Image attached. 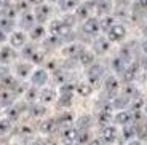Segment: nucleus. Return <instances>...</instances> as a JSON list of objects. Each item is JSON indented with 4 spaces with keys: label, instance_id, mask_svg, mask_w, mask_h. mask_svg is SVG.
Masks as SVG:
<instances>
[{
    "label": "nucleus",
    "instance_id": "1",
    "mask_svg": "<svg viewBox=\"0 0 147 145\" xmlns=\"http://www.w3.org/2000/svg\"><path fill=\"white\" fill-rule=\"evenodd\" d=\"M50 32H51V35H58L64 38V37L70 35V26L64 19H55L50 22Z\"/></svg>",
    "mask_w": 147,
    "mask_h": 145
},
{
    "label": "nucleus",
    "instance_id": "2",
    "mask_svg": "<svg viewBox=\"0 0 147 145\" xmlns=\"http://www.w3.org/2000/svg\"><path fill=\"white\" fill-rule=\"evenodd\" d=\"M126 37V27L123 24H114L107 30V38L110 40V43H118V42L125 40Z\"/></svg>",
    "mask_w": 147,
    "mask_h": 145
},
{
    "label": "nucleus",
    "instance_id": "3",
    "mask_svg": "<svg viewBox=\"0 0 147 145\" xmlns=\"http://www.w3.org/2000/svg\"><path fill=\"white\" fill-rule=\"evenodd\" d=\"M118 89H120V83H118L117 77L115 75L106 77V80H104V91H106V94L110 97V101H112L114 97H117Z\"/></svg>",
    "mask_w": 147,
    "mask_h": 145
},
{
    "label": "nucleus",
    "instance_id": "4",
    "mask_svg": "<svg viewBox=\"0 0 147 145\" xmlns=\"http://www.w3.org/2000/svg\"><path fill=\"white\" fill-rule=\"evenodd\" d=\"M102 77H104V67L101 64H93L91 67H88V75H86V78H88V83L93 88L102 80Z\"/></svg>",
    "mask_w": 147,
    "mask_h": 145
},
{
    "label": "nucleus",
    "instance_id": "5",
    "mask_svg": "<svg viewBox=\"0 0 147 145\" xmlns=\"http://www.w3.org/2000/svg\"><path fill=\"white\" fill-rule=\"evenodd\" d=\"M34 64L32 62H19L15 67V73L18 80H26V78H30L34 73Z\"/></svg>",
    "mask_w": 147,
    "mask_h": 145
},
{
    "label": "nucleus",
    "instance_id": "6",
    "mask_svg": "<svg viewBox=\"0 0 147 145\" xmlns=\"http://www.w3.org/2000/svg\"><path fill=\"white\" fill-rule=\"evenodd\" d=\"M10 46H13L15 50H22L27 45V35L22 30H15L13 34H10Z\"/></svg>",
    "mask_w": 147,
    "mask_h": 145
},
{
    "label": "nucleus",
    "instance_id": "7",
    "mask_svg": "<svg viewBox=\"0 0 147 145\" xmlns=\"http://www.w3.org/2000/svg\"><path fill=\"white\" fill-rule=\"evenodd\" d=\"M48 81V70L47 69H35L30 77V83L35 88H43Z\"/></svg>",
    "mask_w": 147,
    "mask_h": 145
},
{
    "label": "nucleus",
    "instance_id": "8",
    "mask_svg": "<svg viewBox=\"0 0 147 145\" xmlns=\"http://www.w3.org/2000/svg\"><path fill=\"white\" fill-rule=\"evenodd\" d=\"M82 29L86 35H98V32L101 30V21L98 18H88L86 21H83Z\"/></svg>",
    "mask_w": 147,
    "mask_h": 145
},
{
    "label": "nucleus",
    "instance_id": "9",
    "mask_svg": "<svg viewBox=\"0 0 147 145\" xmlns=\"http://www.w3.org/2000/svg\"><path fill=\"white\" fill-rule=\"evenodd\" d=\"M101 139H102L106 144H114V142L118 139V129H117V126L109 124V126L102 128V131H101Z\"/></svg>",
    "mask_w": 147,
    "mask_h": 145
},
{
    "label": "nucleus",
    "instance_id": "10",
    "mask_svg": "<svg viewBox=\"0 0 147 145\" xmlns=\"http://www.w3.org/2000/svg\"><path fill=\"white\" fill-rule=\"evenodd\" d=\"M109 50H110V40L107 37H98L93 43L94 54H106V53H109Z\"/></svg>",
    "mask_w": 147,
    "mask_h": 145
},
{
    "label": "nucleus",
    "instance_id": "11",
    "mask_svg": "<svg viewBox=\"0 0 147 145\" xmlns=\"http://www.w3.org/2000/svg\"><path fill=\"white\" fill-rule=\"evenodd\" d=\"M94 8V3L91 0L86 2V3H80V7L75 10V18L80 19V21H86L88 18H91V10Z\"/></svg>",
    "mask_w": 147,
    "mask_h": 145
},
{
    "label": "nucleus",
    "instance_id": "12",
    "mask_svg": "<svg viewBox=\"0 0 147 145\" xmlns=\"http://www.w3.org/2000/svg\"><path fill=\"white\" fill-rule=\"evenodd\" d=\"M38 99H40V102L45 105L51 104V102H55L56 99H58V91H56L55 88H42Z\"/></svg>",
    "mask_w": 147,
    "mask_h": 145
},
{
    "label": "nucleus",
    "instance_id": "13",
    "mask_svg": "<svg viewBox=\"0 0 147 145\" xmlns=\"http://www.w3.org/2000/svg\"><path fill=\"white\" fill-rule=\"evenodd\" d=\"M114 123L120 124V126H126V124L133 123V112L131 110H120L114 115Z\"/></svg>",
    "mask_w": 147,
    "mask_h": 145
},
{
    "label": "nucleus",
    "instance_id": "14",
    "mask_svg": "<svg viewBox=\"0 0 147 145\" xmlns=\"http://www.w3.org/2000/svg\"><path fill=\"white\" fill-rule=\"evenodd\" d=\"M16 51L13 46H3L0 50V64H10L11 61H15L16 59Z\"/></svg>",
    "mask_w": 147,
    "mask_h": 145
},
{
    "label": "nucleus",
    "instance_id": "15",
    "mask_svg": "<svg viewBox=\"0 0 147 145\" xmlns=\"http://www.w3.org/2000/svg\"><path fill=\"white\" fill-rule=\"evenodd\" d=\"M50 13H51V8L48 7V5H45V3L35 7V10H34V15H35V19H37L38 24H43V22L48 19Z\"/></svg>",
    "mask_w": 147,
    "mask_h": 145
},
{
    "label": "nucleus",
    "instance_id": "16",
    "mask_svg": "<svg viewBox=\"0 0 147 145\" xmlns=\"http://www.w3.org/2000/svg\"><path fill=\"white\" fill-rule=\"evenodd\" d=\"M35 15H34V11H26V13H21V18H19V24L21 27L24 29H32L34 26H35Z\"/></svg>",
    "mask_w": 147,
    "mask_h": 145
},
{
    "label": "nucleus",
    "instance_id": "17",
    "mask_svg": "<svg viewBox=\"0 0 147 145\" xmlns=\"http://www.w3.org/2000/svg\"><path fill=\"white\" fill-rule=\"evenodd\" d=\"M110 104H112V109H114V110L120 112V110H126V107L131 104V99L121 94V96H117V97L112 99V101H110Z\"/></svg>",
    "mask_w": 147,
    "mask_h": 145
},
{
    "label": "nucleus",
    "instance_id": "18",
    "mask_svg": "<svg viewBox=\"0 0 147 145\" xmlns=\"http://www.w3.org/2000/svg\"><path fill=\"white\" fill-rule=\"evenodd\" d=\"M82 51H83V48L78 43H69L67 46L63 48V54L66 56V58H78Z\"/></svg>",
    "mask_w": 147,
    "mask_h": 145
},
{
    "label": "nucleus",
    "instance_id": "19",
    "mask_svg": "<svg viewBox=\"0 0 147 145\" xmlns=\"http://www.w3.org/2000/svg\"><path fill=\"white\" fill-rule=\"evenodd\" d=\"M94 10L98 15L101 16H107L110 15V10H112V2L110 0H99L94 3Z\"/></svg>",
    "mask_w": 147,
    "mask_h": 145
},
{
    "label": "nucleus",
    "instance_id": "20",
    "mask_svg": "<svg viewBox=\"0 0 147 145\" xmlns=\"http://www.w3.org/2000/svg\"><path fill=\"white\" fill-rule=\"evenodd\" d=\"M78 137V131L77 128H72V126H67L63 129V139L67 145H72V142H75Z\"/></svg>",
    "mask_w": 147,
    "mask_h": 145
},
{
    "label": "nucleus",
    "instance_id": "21",
    "mask_svg": "<svg viewBox=\"0 0 147 145\" xmlns=\"http://www.w3.org/2000/svg\"><path fill=\"white\" fill-rule=\"evenodd\" d=\"M78 62L85 67H91L94 64V51H90V50H83L78 56Z\"/></svg>",
    "mask_w": 147,
    "mask_h": 145
},
{
    "label": "nucleus",
    "instance_id": "22",
    "mask_svg": "<svg viewBox=\"0 0 147 145\" xmlns=\"http://www.w3.org/2000/svg\"><path fill=\"white\" fill-rule=\"evenodd\" d=\"M30 38L32 40H45L47 38V29L43 24H37L30 29Z\"/></svg>",
    "mask_w": 147,
    "mask_h": 145
},
{
    "label": "nucleus",
    "instance_id": "23",
    "mask_svg": "<svg viewBox=\"0 0 147 145\" xmlns=\"http://www.w3.org/2000/svg\"><path fill=\"white\" fill-rule=\"evenodd\" d=\"M110 65H112L114 73H118V75H123V73H125V70H126V67H128V64H126V62L120 58V56H117V58L112 59Z\"/></svg>",
    "mask_w": 147,
    "mask_h": 145
},
{
    "label": "nucleus",
    "instance_id": "24",
    "mask_svg": "<svg viewBox=\"0 0 147 145\" xmlns=\"http://www.w3.org/2000/svg\"><path fill=\"white\" fill-rule=\"evenodd\" d=\"M59 8L66 13L69 11H75L78 7H80V0H59Z\"/></svg>",
    "mask_w": 147,
    "mask_h": 145
},
{
    "label": "nucleus",
    "instance_id": "25",
    "mask_svg": "<svg viewBox=\"0 0 147 145\" xmlns=\"http://www.w3.org/2000/svg\"><path fill=\"white\" fill-rule=\"evenodd\" d=\"M0 29L3 30L5 34H13L15 32V21L7 16H2L0 18Z\"/></svg>",
    "mask_w": 147,
    "mask_h": 145
},
{
    "label": "nucleus",
    "instance_id": "26",
    "mask_svg": "<svg viewBox=\"0 0 147 145\" xmlns=\"http://www.w3.org/2000/svg\"><path fill=\"white\" fill-rule=\"evenodd\" d=\"M136 75H138V64L131 62V64H128V67H126L125 73H123V78H125V81L131 83V81L136 78Z\"/></svg>",
    "mask_w": 147,
    "mask_h": 145
},
{
    "label": "nucleus",
    "instance_id": "27",
    "mask_svg": "<svg viewBox=\"0 0 147 145\" xmlns=\"http://www.w3.org/2000/svg\"><path fill=\"white\" fill-rule=\"evenodd\" d=\"M43 45H45V48H48V50H55V48H58L59 45H61V37H58V35L47 37V38L43 40Z\"/></svg>",
    "mask_w": 147,
    "mask_h": 145
},
{
    "label": "nucleus",
    "instance_id": "28",
    "mask_svg": "<svg viewBox=\"0 0 147 145\" xmlns=\"http://www.w3.org/2000/svg\"><path fill=\"white\" fill-rule=\"evenodd\" d=\"M45 110H47V105L42 104V102H34L32 107H30V115L34 116H43Z\"/></svg>",
    "mask_w": 147,
    "mask_h": 145
},
{
    "label": "nucleus",
    "instance_id": "29",
    "mask_svg": "<svg viewBox=\"0 0 147 145\" xmlns=\"http://www.w3.org/2000/svg\"><path fill=\"white\" fill-rule=\"evenodd\" d=\"M75 91H77L80 96H83V97H88L90 94L93 93V86L86 81V83H80L77 85V88H75Z\"/></svg>",
    "mask_w": 147,
    "mask_h": 145
},
{
    "label": "nucleus",
    "instance_id": "30",
    "mask_svg": "<svg viewBox=\"0 0 147 145\" xmlns=\"http://www.w3.org/2000/svg\"><path fill=\"white\" fill-rule=\"evenodd\" d=\"M38 96H40V91L35 86H30L29 89L24 93V99H26L27 102H35L37 99H38Z\"/></svg>",
    "mask_w": 147,
    "mask_h": 145
},
{
    "label": "nucleus",
    "instance_id": "31",
    "mask_svg": "<svg viewBox=\"0 0 147 145\" xmlns=\"http://www.w3.org/2000/svg\"><path fill=\"white\" fill-rule=\"evenodd\" d=\"M121 94H123V96H126V97H129V99H134L136 96H139V94H138L136 86H134L133 83L125 85V86H123V89H121Z\"/></svg>",
    "mask_w": 147,
    "mask_h": 145
},
{
    "label": "nucleus",
    "instance_id": "32",
    "mask_svg": "<svg viewBox=\"0 0 147 145\" xmlns=\"http://www.w3.org/2000/svg\"><path fill=\"white\" fill-rule=\"evenodd\" d=\"M114 24H117V22H115V18H114V16H110V15L102 16V19H101V29L106 30V32H107V30H109Z\"/></svg>",
    "mask_w": 147,
    "mask_h": 145
},
{
    "label": "nucleus",
    "instance_id": "33",
    "mask_svg": "<svg viewBox=\"0 0 147 145\" xmlns=\"http://www.w3.org/2000/svg\"><path fill=\"white\" fill-rule=\"evenodd\" d=\"M19 110L16 109V107H7V110H5V118L7 120H10V121H15V120H18V116H19Z\"/></svg>",
    "mask_w": 147,
    "mask_h": 145
},
{
    "label": "nucleus",
    "instance_id": "34",
    "mask_svg": "<svg viewBox=\"0 0 147 145\" xmlns=\"http://www.w3.org/2000/svg\"><path fill=\"white\" fill-rule=\"evenodd\" d=\"M35 51H37V48L34 46L32 43H27L26 46L21 50V54H22V58H26V59H30L34 54H35Z\"/></svg>",
    "mask_w": 147,
    "mask_h": 145
},
{
    "label": "nucleus",
    "instance_id": "35",
    "mask_svg": "<svg viewBox=\"0 0 147 145\" xmlns=\"http://www.w3.org/2000/svg\"><path fill=\"white\" fill-rule=\"evenodd\" d=\"M10 77H13V75H11V72H10V67L5 65V64H2V65H0V83H5Z\"/></svg>",
    "mask_w": 147,
    "mask_h": 145
},
{
    "label": "nucleus",
    "instance_id": "36",
    "mask_svg": "<svg viewBox=\"0 0 147 145\" xmlns=\"http://www.w3.org/2000/svg\"><path fill=\"white\" fill-rule=\"evenodd\" d=\"M72 96L74 94H59V107H69L70 104H72Z\"/></svg>",
    "mask_w": 147,
    "mask_h": 145
},
{
    "label": "nucleus",
    "instance_id": "37",
    "mask_svg": "<svg viewBox=\"0 0 147 145\" xmlns=\"http://www.w3.org/2000/svg\"><path fill=\"white\" fill-rule=\"evenodd\" d=\"M131 110H142L144 109V99L141 96H136L134 99H131Z\"/></svg>",
    "mask_w": 147,
    "mask_h": 145
},
{
    "label": "nucleus",
    "instance_id": "38",
    "mask_svg": "<svg viewBox=\"0 0 147 145\" xmlns=\"http://www.w3.org/2000/svg\"><path fill=\"white\" fill-rule=\"evenodd\" d=\"M10 126H11V121L7 120V118H2L0 120V136L7 134L8 131H10Z\"/></svg>",
    "mask_w": 147,
    "mask_h": 145
},
{
    "label": "nucleus",
    "instance_id": "39",
    "mask_svg": "<svg viewBox=\"0 0 147 145\" xmlns=\"http://www.w3.org/2000/svg\"><path fill=\"white\" fill-rule=\"evenodd\" d=\"M70 121H72V115H70L69 112H63L58 116V123L59 124H70Z\"/></svg>",
    "mask_w": 147,
    "mask_h": 145
},
{
    "label": "nucleus",
    "instance_id": "40",
    "mask_svg": "<svg viewBox=\"0 0 147 145\" xmlns=\"http://www.w3.org/2000/svg\"><path fill=\"white\" fill-rule=\"evenodd\" d=\"M43 59H45V53L42 50H37L35 54L30 58V62L32 64H40V62H43Z\"/></svg>",
    "mask_w": 147,
    "mask_h": 145
},
{
    "label": "nucleus",
    "instance_id": "41",
    "mask_svg": "<svg viewBox=\"0 0 147 145\" xmlns=\"http://www.w3.org/2000/svg\"><path fill=\"white\" fill-rule=\"evenodd\" d=\"M75 88L77 86H74V85H70V83H66V85L61 86L59 94H74V93H75Z\"/></svg>",
    "mask_w": 147,
    "mask_h": 145
},
{
    "label": "nucleus",
    "instance_id": "42",
    "mask_svg": "<svg viewBox=\"0 0 147 145\" xmlns=\"http://www.w3.org/2000/svg\"><path fill=\"white\" fill-rule=\"evenodd\" d=\"M18 8H15V7H11V5H8L7 8H5V16L7 18H10V19H15L16 16H18Z\"/></svg>",
    "mask_w": 147,
    "mask_h": 145
},
{
    "label": "nucleus",
    "instance_id": "43",
    "mask_svg": "<svg viewBox=\"0 0 147 145\" xmlns=\"http://www.w3.org/2000/svg\"><path fill=\"white\" fill-rule=\"evenodd\" d=\"M77 142L78 144H86V142H90V132L86 129L85 131H80L78 132V137H77Z\"/></svg>",
    "mask_w": 147,
    "mask_h": 145
},
{
    "label": "nucleus",
    "instance_id": "44",
    "mask_svg": "<svg viewBox=\"0 0 147 145\" xmlns=\"http://www.w3.org/2000/svg\"><path fill=\"white\" fill-rule=\"evenodd\" d=\"M55 77H56V81H58V83L61 85V86L67 83V77H66V73H64V72H59V70H58Z\"/></svg>",
    "mask_w": 147,
    "mask_h": 145
},
{
    "label": "nucleus",
    "instance_id": "45",
    "mask_svg": "<svg viewBox=\"0 0 147 145\" xmlns=\"http://www.w3.org/2000/svg\"><path fill=\"white\" fill-rule=\"evenodd\" d=\"M91 121L90 116H82L78 118V129H83V128H88V123Z\"/></svg>",
    "mask_w": 147,
    "mask_h": 145
},
{
    "label": "nucleus",
    "instance_id": "46",
    "mask_svg": "<svg viewBox=\"0 0 147 145\" xmlns=\"http://www.w3.org/2000/svg\"><path fill=\"white\" fill-rule=\"evenodd\" d=\"M55 123H58V121H55V120H48L47 123H43V124H45L43 129L47 131V132H51V129H55Z\"/></svg>",
    "mask_w": 147,
    "mask_h": 145
},
{
    "label": "nucleus",
    "instance_id": "47",
    "mask_svg": "<svg viewBox=\"0 0 147 145\" xmlns=\"http://www.w3.org/2000/svg\"><path fill=\"white\" fill-rule=\"evenodd\" d=\"M90 145H106V142L99 137V139H93V140H90Z\"/></svg>",
    "mask_w": 147,
    "mask_h": 145
},
{
    "label": "nucleus",
    "instance_id": "48",
    "mask_svg": "<svg viewBox=\"0 0 147 145\" xmlns=\"http://www.w3.org/2000/svg\"><path fill=\"white\" fill-rule=\"evenodd\" d=\"M29 2V5H35V7H38V5H43L45 0H27Z\"/></svg>",
    "mask_w": 147,
    "mask_h": 145
},
{
    "label": "nucleus",
    "instance_id": "49",
    "mask_svg": "<svg viewBox=\"0 0 147 145\" xmlns=\"http://www.w3.org/2000/svg\"><path fill=\"white\" fill-rule=\"evenodd\" d=\"M7 38H8V37H7V34H5L3 30L0 29V43H3V42H7Z\"/></svg>",
    "mask_w": 147,
    "mask_h": 145
},
{
    "label": "nucleus",
    "instance_id": "50",
    "mask_svg": "<svg viewBox=\"0 0 147 145\" xmlns=\"http://www.w3.org/2000/svg\"><path fill=\"white\" fill-rule=\"evenodd\" d=\"M138 5L144 10H147V0H138Z\"/></svg>",
    "mask_w": 147,
    "mask_h": 145
},
{
    "label": "nucleus",
    "instance_id": "51",
    "mask_svg": "<svg viewBox=\"0 0 147 145\" xmlns=\"http://www.w3.org/2000/svg\"><path fill=\"white\" fill-rule=\"evenodd\" d=\"M141 48H142V53H144V54L147 56V38H146V40L142 42V45H141Z\"/></svg>",
    "mask_w": 147,
    "mask_h": 145
},
{
    "label": "nucleus",
    "instance_id": "52",
    "mask_svg": "<svg viewBox=\"0 0 147 145\" xmlns=\"http://www.w3.org/2000/svg\"><path fill=\"white\" fill-rule=\"evenodd\" d=\"M126 145H141V140H136V139H134V140H129Z\"/></svg>",
    "mask_w": 147,
    "mask_h": 145
},
{
    "label": "nucleus",
    "instance_id": "53",
    "mask_svg": "<svg viewBox=\"0 0 147 145\" xmlns=\"http://www.w3.org/2000/svg\"><path fill=\"white\" fill-rule=\"evenodd\" d=\"M142 67H144V69L147 70V56H146V58L142 59Z\"/></svg>",
    "mask_w": 147,
    "mask_h": 145
},
{
    "label": "nucleus",
    "instance_id": "54",
    "mask_svg": "<svg viewBox=\"0 0 147 145\" xmlns=\"http://www.w3.org/2000/svg\"><path fill=\"white\" fill-rule=\"evenodd\" d=\"M142 34H144V35H146V38H147V24L144 26V29H142Z\"/></svg>",
    "mask_w": 147,
    "mask_h": 145
},
{
    "label": "nucleus",
    "instance_id": "55",
    "mask_svg": "<svg viewBox=\"0 0 147 145\" xmlns=\"http://www.w3.org/2000/svg\"><path fill=\"white\" fill-rule=\"evenodd\" d=\"M142 126H144V129L147 131V118H146V120H144V124H142Z\"/></svg>",
    "mask_w": 147,
    "mask_h": 145
},
{
    "label": "nucleus",
    "instance_id": "56",
    "mask_svg": "<svg viewBox=\"0 0 147 145\" xmlns=\"http://www.w3.org/2000/svg\"><path fill=\"white\" fill-rule=\"evenodd\" d=\"M144 80L147 81V70H146V72H144Z\"/></svg>",
    "mask_w": 147,
    "mask_h": 145
},
{
    "label": "nucleus",
    "instance_id": "57",
    "mask_svg": "<svg viewBox=\"0 0 147 145\" xmlns=\"http://www.w3.org/2000/svg\"><path fill=\"white\" fill-rule=\"evenodd\" d=\"M47 2H51V3H56V2H59V0H47Z\"/></svg>",
    "mask_w": 147,
    "mask_h": 145
},
{
    "label": "nucleus",
    "instance_id": "58",
    "mask_svg": "<svg viewBox=\"0 0 147 145\" xmlns=\"http://www.w3.org/2000/svg\"><path fill=\"white\" fill-rule=\"evenodd\" d=\"M0 93H2V83H0Z\"/></svg>",
    "mask_w": 147,
    "mask_h": 145
}]
</instances>
